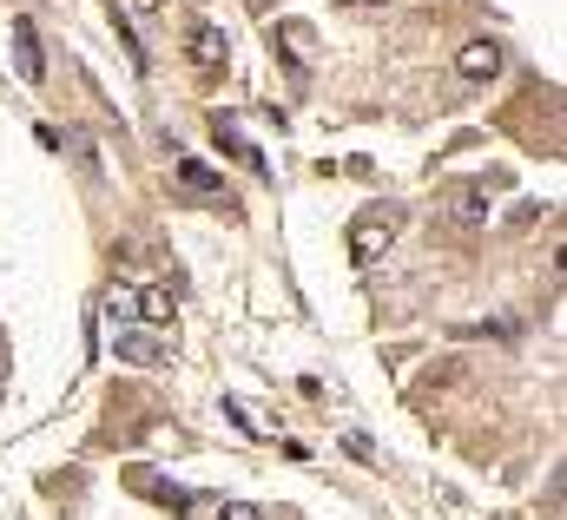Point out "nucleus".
Segmentation results:
<instances>
[{
    "instance_id": "f257e3e1",
    "label": "nucleus",
    "mask_w": 567,
    "mask_h": 520,
    "mask_svg": "<svg viewBox=\"0 0 567 520\" xmlns=\"http://www.w3.org/2000/svg\"><path fill=\"white\" fill-rule=\"evenodd\" d=\"M113 356L133 363V370H165V363H172V343L152 336V330H140V323H126V330H113Z\"/></svg>"
},
{
    "instance_id": "f03ea898",
    "label": "nucleus",
    "mask_w": 567,
    "mask_h": 520,
    "mask_svg": "<svg viewBox=\"0 0 567 520\" xmlns=\"http://www.w3.org/2000/svg\"><path fill=\"white\" fill-rule=\"evenodd\" d=\"M390 245H396V211H363L350 225V258L357 263H377Z\"/></svg>"
},
{
    "instance_id": "7ed1b4c3",
    "label": "nucleus",
    "mask_w": 567,
    "mask_h": 520,
    "mask_svg": "<svg viewBox=\"0 0 567 520\" xmlns=\"http://www.w3.org/2000/svg\"><path fill=\"white\" fill-rule=\"evenodd\" d=\"M172 171H178V185H185V191H198V198H218V205L231 211V191H225V178H218L205 158H192V152H172Z\"/></svg>"
},
{
    "instance_id": "20e7f679",
    "label": "nucleus",
    "mask_w": 567,
    "mask_h": 520,
    "mask_svg": "<svg viewBox=\"0 0 567 520\" xmlns=\"http://www.w3.org/2000/svg\"><path fill=\"white\" fill-rule=\"evenodd\" d=\"M502 60H508V53H502V40H468V46L455 53V73H462L468 86H482V80H495V73H502Z\"/></svg>"
},
{
    "instance_id": "39448f33",
    "label": "nucleus",
    "mask_w": 567,
    "mask_h": 520,
    "mask_svg": "<svg viewBox=\"0 0 567 520\" xmlns=\"http://www.w3.org/2000/svg\"><path fill=\"white\" fill-rule=\"evenodd\" d=\"M225 53H231V40H225L212 20H198V27H192V60H198V66H225Z\"/></svg>"
},
{
    "instance_id": "423d86ee",
    "label": "nucleus",
    "mask_w": 567,
    "mask_h": 520,
    "mask_svg": "<svg viewBox=\"0 0 567 520\" xmlns=\"http://www.w3.org/2000/svg\"><path fill=\"white\" fill-rule=\"evenodd\" d=\"M449 205H455V225H462V231H482V225H488V191H482V185H462Z\"/></svg>"
},
{
    "instance_id": "0eeeda50",
    "label": "nucleus",
    "mask_w": 567,
    "mask_h": 520,
    "mask_svg": "<svg viewBox=\"0 0 567 520\" xmlns=\"http://www.w3.org/2000/svg\"><path fill=\"white\" fill-rule=\"evenodd\" d=\"M13 46H20V80H40V40H33V20H13Z\"/></svg>"
},
{
    "instance_id": "6e6552de",
    "label": "nucleus",
    "mask_w": 567,
    "mask_h": 520,
    "mask_svg": "<svg viewBox=\"0 0 567 520\" xmlns=\"http://www.w3.org/2000/svg\"><path fill=\"white\" fill-rule=\"evenodd\" d=\"M140 323H145V330L172 323V297H165V290H140Z\"/></svg>"
},
{
    "instance_id": "1a4fd4ad",
    "label": "nucleus",
    "mask_w": 567,
    "mask_h": 520,
    "mask_svg": "<svg viewBox=\"0 0 567 520\" xmlns=\"http://www.w3.org/2000/svg\"><path fill=\"white\" fill-rule=\"evenodd\" d=\"M106 316H113L120 330H126V323H140V290H126V283H120V290L106 297Z\"/></svg>"
},
{
    "instance_id": "9d476101",
    "label": "nucleus",
    "mask_w": 567,
    "mask_h": 520,
    "mask_svg": "<svg viewBox=\"0 0 567 520\" xmlns=\"http://www.w3.org/2000/svg\"><path fill=\"white\" fill-rule=\"evenodd\" d=\"M218 520H265V508H251V501H225Z\"/></svg>"
},
{
    "instance_id": "9b49d317",
    "label": "nucleus",
    "mask_w": 567,
    "mask_h": 520,
    "mask_svg": "<svg viewBox=\"0 0 567 520\" xmlns=\"http://www.w3.org/2000/svg\"><path fill=\"white\" fill-rule=\"evenodd\" d=\"M158 7H165V0H140V13H158Z\"/></svg>"
},
{
    "instance_id": "f8f14e48",
    "label": "nucleus",
    "mask_w": 567,
    "mask_h": 520,
    "mask_svg": "<svg viewBox=\"0 0 567 520\" xmlns=\"http://www.w3.org/2000/svg\"><path fill=\"white\" fill-rule=\"evenodd\" d=\"M350 7H383V0H350Z\"/></svg>"
}]
</instances>
